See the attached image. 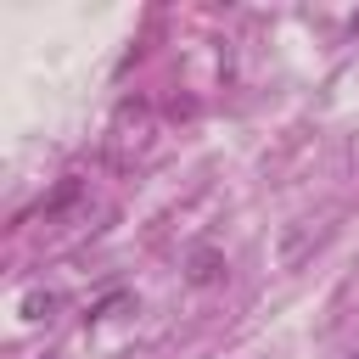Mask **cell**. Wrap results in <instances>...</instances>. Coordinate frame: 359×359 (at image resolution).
Masks as SVG:
<instances>
[{
  "label": "cell",
  "mask_w": 359,
  "mask_h": 359,
  "mask_svg": "<svg viewBox=\"0 0 359 359\" xmlns=\"http://www.w3.org/2000/svg\"><path fill=\"white\" fill-rule=\"evenodd\" d=\"M219 275H224L219 252H191V280H196V286H208V280H219Z\"/></svg>",
  "instance_id": "1"
},
{
  "label": "cell",
  "mask_w": 359,
  "mask_h": 359,
  "mask_svg": "<svg viewBox=\"0 0 359 359\" xmlns=\"http://www.w3.org/2000/svg\"><path fill=\"white\" fill-rule=\"evenodd\" d=\"M348 359H359V353H348Z\"/></svg>",
  "instance_id": "2"
}]
</instances>
